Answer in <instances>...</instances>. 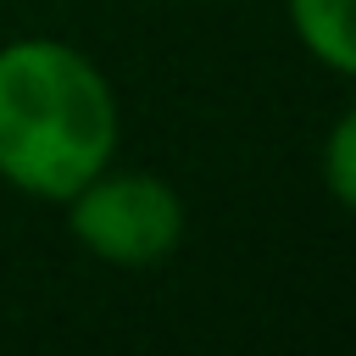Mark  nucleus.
Instances as JSON below:
<instances>
[{"mask_svg": "<svg viewBox=\"0 0 356 356\" xmlns=\"http://www.w3.org/2000/svg\"><path fill=\"white\" fill-rule=\"evenodd\" d=\"M328 189L339 206H356V117L350 111L328 134Z\"/></svg>", "mask_w": 356, "mask_h": 356, "instance_id": "obj_4", "label": "nucleus"}, {"mask_svg": "<svg viewBox=\"0 0 356 356\" xmlns=\"http://www.w3.org/2000/svg\"><path fill=\"white\" fill-rule=\"evenodd\" d=\"M117 150V100L89 56L61 39L0 44V178L67 200Z\"/></svg>", "mask_w": 356, "mask_h": 356, "instance_id": "obj_1", "label": "nucleus"}, {"mask_svg": "<svg viewBox=\"0 0 356 356\" xmlns=\"http://www.w3.org/2000/svg\"><path fill=\"white\" fill-rule=\"evenodd\" d=\"M72 239L111 267H156L184 239V200L156 172H95L67 195Z\"/></svg>", "mask_w": 356, "mask_h": 356, "instance_id": "obj_2", "label": "nucleus"}, {"mask_svg": "<svg viewBox=\"0 0 356 356\" xmlns=\"http://www.w3.org/2000/svg\"><path fill=\"white\" fill-rule=\"evenodd\" d=\"M289 22L300 44L328 72H356V33H350V0H289Z\"/></svg>", "mask_w": 356, "mask_h": 356, "instance_id": "obj_3", "label": "nucleus"}]
</instances>
